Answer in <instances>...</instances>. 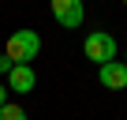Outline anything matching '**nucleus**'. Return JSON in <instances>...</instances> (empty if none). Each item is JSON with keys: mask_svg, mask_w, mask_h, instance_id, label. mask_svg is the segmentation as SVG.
<instances>
[{"mask_svg": "<svg viewBox=\"0 0 127 120\" xmlns=\"http://www.w3.org/2000/svg\"><path fill=\"white\" fill-rule=\"evenodd\" d=\"M37 53H41L37 30H15L8 38V45H4V56L11 60V64H30V60H37Z\"/></svg>", "mask_w": 127, "mask_h": 120, "instance_id": "1", "label": "nucleus"}, {"mask_svg": "<svg viewBox=\"0 0 127 120\" xmlns=\"http://www.w3.org/2000/svg\"><path fill=\"white\" fill-rule=\"evenodd\" d=\"M116 38L112 34H105V30H94L86 41H82V53H86V60H94V64L101 68V64H108V60H116Z\"/></svg>", "mask_w": 127, "mask_h": 120, "instance_id": "2", "label": "nucleus"}, {"mask_svg": "<svg viewBox=\"0 0 127 120\" xmlns=\"http://www.w3.org/2000/svg\"><path fill=\"white\" fill-rule=\"evenodd\" d=\"M49 8H52V19L64 30H75L82 23V0H49Z\"/></svg>", "mask_w": 127, "mask_h": 120, "instance_id": "3", "label": "nucleus"}, {"mask_svg": "<svg viewBox=\"0 0 127 120\" xmlns=\"http://www.w3.org/2000/svg\"><path fill=\"white\" fill-rule=\"evenodd\" d=\"M97 79L105 90H127V64L123 60H108V64L97 68Z\"/></svg>", "mask_w": 127, "mask_h": 120, "instance_id": "4", "label": "nucleus"}, {"mask_svg": "<svg viewBox=\"0 0 127 120\" xmlns=\"http://www.w3.org/2000/svg\"><path fill=\"white\" fill-rule=\"evenodd\" d=\"M34 86H37L34 64H15L11 75H8V90H11V94H34Z\"/></svg>", "mask_w": 127, "mask_h": 120, "instance_id": "5", "label": "nucleus"}, {"mask_svg": "<svg viewBox=\"0 0 127 120\" xmlns=\"http://www.w3.org/2000/svg\"><path fill=\"white\" fill-rule=\"evenodd\" d=\"M0 120H26V109L15 105V101H8V105H0Z\"/></svg>", "mask_w": 127, "mask_h": 120, "instance_id": "6", "label": "nucleus"}, {"mask_svg": "<svg viewBox=\"0 0 127 120\" xmlns=\"http://www.w3.org/2000/svg\"><path fill=\"white\" fill-rule=\"evenodd\" d=\"M11 68H15V64H11V60H8L4 53H0V75H11Z\"/></svg>", "mask_w": 127, "mask_h": 120, "instance_id": "7", "label": "nucleus"}, {"mask_svg": "<svg viewBox=\"0 0 127 120\" xmlns=\"http://www.w3.org/2000/svg\"><path fill=\"white\" fill-rule=\"evenodd\" d=\"M8 94H11V90H8V83H0V105H8Z\"/></svg>", "mask_w": 127, "mask_h": 120, "instance_id": "8", "label": "nucleus"}, {"mask_svg": "<svg viewBox=\"0 0 127 120\" xmlns=\"http://www.w3.org/2000/svg\"><path fill=\"white\" fill-rule=\"evenodd\" d=\"M123 64H127V53H123Z\"/></svg>", "mask_w": 127, "mask_h": 120, "instance_id": "9", "label": "nucleus"}, {"mask_svg": "<svg viewBox=\"0 0 127 120\" xmlns=\"http://www.w3.org/2000/svg\"><path fill=\"white\" fill-rule=\"evenodd\" d=\"M123 8H127V0H123Z\"/></svg>", "mask_w": 127, "mask_h": 120, "instance_id": "10", "label": "nucleus"}]
</instances>
